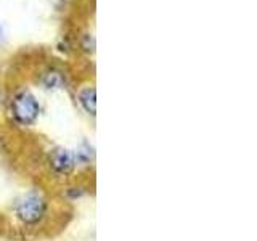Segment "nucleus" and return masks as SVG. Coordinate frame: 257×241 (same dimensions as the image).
<instances>
[{
  "label": "nucleus",
  "mask_w": 257,
  "mask_h": 241,
  "mask_svg": "<svg viewBox=\"0 0 257 241\" xmlns=\"http://www.w3.org/2000/svg\"><path fill=\"white\" fill-rule=\"evenodd\" d=\"M52 164H53V167L56 169V171L69 172L71 169H72V156H71V153L68 150H63V148L53 151Z\"/></svg>",
  "instance_id": "7ed1b4c3"
},
{
  "label": "nucleus",
  "mask_w": 257,
  "mask_h": 241,
  "mask_svg": "<svg viewBox=\"0 0 257 241\" xmlns=\"http://www.w3.org/2000/svg\"><path fill=\"white\" fill-rule=\"evenodd\" d=\"M13 114L21 124L34 123L39 114V104L31 93H21L13 101Z\"/></svg>",
  "instance_id": "f257e3e1"
},
{
  "label": "nucleus",
  "mask_w": 257,
  "mask_h": 241,
  "mask_svg": "<svg viewBox=\"0 0 257 241\" xmlns=\"http://www.w3.org/2000/svg\"><path fill=\"white\" fill-rule=\"evenodd\" d=\"M44 209H45V204H44L42 198L37 195H29L20 203L18 215L24 222H36L42 217Z\"/></svg>",
  "instance_id": "f03ea898"
},
{
  "label": "nucleus",
  "mask_w": 257,
  "mask_h": 241,
  "mask_svg": "<svg viewBox=\"0 0 257 241\" xmlns=\"http://www.w3.org/2000/svg\"><path fill=\"white\" fill-rule=\"evenodd\" d=\"M80 103L88 111L90 114H95V90L93 88H85V90L80 93Z\"/></svg>",
  "instance_id": "20e7f679"
}]
</instances>
